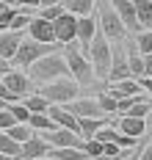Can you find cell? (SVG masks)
I'll list each match as a JSON object with an SVG mask.
<instances>
[{"mask_svg": "<svg viewBox=\"0 0 152 160\" xmlns=\"http://www.w3.org/2000/svg\"><path fill=\"white\" fill-rule=\"evenodd\" d=\"M22 39H25V31H0V55L6 58V61H11L14 58V52L19 50L22 44Z\"/></svg>", "mask_w": 152, "mask_h": 160, "instance_id": "obj_15", "label": "cell"}, {"mask_svg": "<svg viewBox=\"0 0 152 160\" xmlns=\"http://www.w3.org/2000/svg\"><path fill=\"white\" fill-rule=\"evenodd\" d=\"M69 75V66H67V58H64V52L61 50H55L50 55H42L39 61L28 66V78L33 80V83H50L55 78H67Z\"/></svg>", "mask_w": 152, "mask_h": 160, "instance_id": "obj_1", "label": "cell"}, {"mask_svg": "<svg viewBox=\"0 0 152 160\" xmlns=\"http://www.w3.org/2000/svg\"><path fill=\"white\" fill-rule=\"evenodd\" d=\"M114 124H116L119 132H124V135H130V138H144V135H147V119H138V116L122 113L119 119H114Z\"/></svg>", "mask_w": 152, "mask_h": 160, "instance_id": "obj_11", "label": "cell"}, {"mask_svg": "<svg viewBox=\"0 0 152 160\" xmlns=\"http://www.w3.org/2000/svg\"><path fill=\"white\" fill-rule=\"evenodd\" d=\"M144 146V144H141ZM141 146H138V149H141ZM122 160H138V152H135V155H130V158H122Z\"/></svg>", "mask_w": 152, "mask_h": 160, "instance_id": "obj_42", "label": "cell"}, {"mask_svg": "<svg viewBox=\"0 0 152 160\" xmlns=\"http://www.w3.org/2000/svg\"><path fill=\"white\" fill-rule=\"evenodd\" d=\"M6 108L11 111V116H14L17 122H22V124H28V119H31V111L25 108V102H22V99H19V102H8Z\"/></svg>", "mask_w": 152, "mask_h": 160, "instance_id": "obj_29", "label": "cell"}, {"mask_svg": "<svg viewBox=\"0 0 152 160\" xmlns=\"http://www.w3.org/2000/svg\"><path fill=\"white\" fill-rule=\"evenodd\" d=\"M127 66H130V75H133V78H141V75H144V55L135 50V42L130 44V50H127Z\"/></svg>", "mask_w": 152, "mask_h": 160, "instance_id": "obj_23", "label": "cell"}, {"mask_svg": "<svg viewBox=\"0 0 152 160\" xmlns=\"http://www.w3.org/2000/svg\"><path fill=\"white\" fill-rule=\"evenodd\" d=\"M58 50V42H36V39H22V44H19V50L14 52V58H11V64H19V66H28L33 64V61H39L42 55H50V52H55Z\"/></svg>", "mask_w": 152, "mask_h": 160, "instance_id": "obj_5", "label": "cell"}, {"mask_svg": "<svg viewBox=\"0 0 152 160\" xmlns=\"http://www.w3.org/2000/svg\"><path fill=\"white\" fill-rule=\"evenodd\" d=\"M135 50H138L141 55L152 52V28H144V31H138V36H135Z\"/></svg>", "mask_w": 152, "mask_h": 160, "instance_id": "obj_28", "label": "cell"}, {"mask_svg": "<svg viewBox=\"0 0 152 160\" xmlns=\"http://www.w3.org/2000/svg\"><path fill=\"white\" fill-rule=\"evenodd\" d=\"M8 69H11V61H6V58L0 55V75H6Z\"/></svg>", "mask_w": 152, "mask_h": 160, "instance_id": "obj_40", "label": "cell"}, {"mask_svg": "<svg viewBox=\"0 0 152 160\" xmlns=\"http://www.w3.org/2000/svg\"><path fill=\"white\" fill-rule=\"evenodd\" d=\"M11 124H17V119L11 116V111H8V108H0V130H8Z\"/></svg>", "mask_w": 152, "mask_h": 160, "instance_id": "obj_34", "label": "cell"}, {"mask_svg": "<svg viewBox=\"0 0 152 160\" xmlns=\"http://www.w3.org/2000/svg\"><path fill=\"white\" fill-rule=\"evenodd\" d=\"M53 3H58V0H39V8H44V6H53Z\"/></svg>", "mask_w": 152, "mask_h": 160, "instance_id": "obj_41", "label": "cell"}, {"mask_svg": "<svg viewBox=\"0 0 152 160\" xmlns=\"http://www.w3.org/2000/svg\"><path fill=\"white\" fill-rule=\"evenodd\" d=\"M108 3H111V8L122 17L127 33H138L141 31V22H138V17H135V3L133 0H108Z\"/></svg>", "mask_w": 152, "mask_h": 160, "instance_id": "obj_8", "label": "cell"}, {"mask_svg": "<svg viewBox=\"0 0 152 160\" xmlns=\"http://www.w3.org/2000/svg\"><path fill=\"white\" fill-rule=\"evenodd\" d=\"M31 19H33V17L28 14V11H17V14H14V19H11V25H8V28H11V31H25Z\"/></svg>", "mask_w": 152, "mask_h": 160, "instance_id": "obj_31", "label": "cell"}, {"mask_svg": "<svg viewBox=\"0 0 152 160\" xmlns=\"http://www.w3.org/2000/svg\"><path fill=\"white\" fill-rule=\"evenodd\" d=\"M61 6H64V11H69V14H91L94 11V6H97V0H61Z\"/></svg>", "mask_w": 152, "mask_h": 160, "instance_id": "obj_21", "label": "cell"}, {"mask_svg": "<svg viewBox=\"0 0 152 160\" xmlns=\"http://www.w3.org/2000/svg\"><path fill=\"white\" fill-rule=\"evenodd\" d=\"M50 152V144L44 141V135H31L28 141H22L19 146V160H33V158H44Z\"/></svg>", "mask_w": 152, "mask_h": 160, "instance_id": "obj_12", "label": "cell"}, {"mask_svg": "<svg viewBox=\"0 0 152 160\" xmlns=\"http://www.w3.org/2000/svg\"><path fill=\"white\" fill-rule=\"evenodd\" d=\"M47 113H50V119L58 124V127H67V130H72V132H78V135H80L78 116H75V113H69L64 105H50V108H47Z\"/></svg>", "mask_w": 152, "mask_h": 160, "instance_id": "obj_18", "label": "cell"}, {"mask_svg": "<svg viewBox=\"0 0 152 160\" xmlns=\"http://www.w3.org/2000/svg\"><path fill=\"white\" fill-rule=\"evenodd\" d=\"M89 61L94 66V75L97 78H108V69H111V42L97 31V36L91 39V47H89Z\"/></svg>", "mask_w": 152, "mask_h": 160, "instance_id": "obj_6", "label": "cell"}, {"mask_svg": "<svg viewBox=\"0 0 152 160\" xmlns=\"http://www.w3.org/2000/svg\"><path fill=\"white\" fill-rule=\"evenodd\" d=\"M97 17L91 14H83L78 17V39L75 42H80V47H83V52H89V47H91V39L97 36Z\"/></svg>", "mask_w": 152, "mask_h": 160, "instance_id": "obj_13", "label": "cell"}, {"mask_svg": "<svg viewBox=\"0 0 152 160\" xmlns=\"http://www.w3.org/2000/svg\"><path fill=\"white\" fill-rule=\"evenodd\" d=\"M144 75H152V52L144 55ZM144 75H141V78H144Z\"/></svg>", "mask_w": 152, "mask_h": 160, "instance_id": "obj_38", "label": "cell"}, {"mask_svg": "<svg viewBox=\"0 0 152 160\" xmlns=\"http://www.w3.org/2000/svg\"><path fill=\"white\" fill-rule=\"evenodd\" d=\"M6 132H8V135H11L17 144H22V141H28V138L33 135V127H31V124H22V122H17V124H11Z\"/></svg>", "mask_w": 152, "mask_h": 160, "instance_id": "obj_27", "label": "cell"}, {"mask_svg": "<svg viewBox=\"0 0 152 160\" xmlns=\"http://www.w3.org/2000/svg\"><path fill=\"white\" fill-rule=\"evenodd\" d=\"M11 160H19V158H11Z\"/></svg>", "mask_w": 152, "mask_h": 160, "instance_id": "obj_46", "label": "cell"}, {"mask_svg": "<svg viewBox=\"0 0 152 160\" xmlns=\"http://www.w3.org/2000/svg\"><path fill=\"white\" fill-rule=\"evenodd\" d=\"M64 14V6H61V0H58V3H53V6H44V8H42V14L39 17H44V19H55V17H61Z\"/></svg>", "mask_w": 152, "mask_h": 160, "instance_id": "obj_33", "label": "cell"}, {"mask_svg": "<svg viewBox=\"0 0 152 160\" xmlns=\"http://www.w3.org/2000/svg\"><path fill=\"white\" fill-rule=\"evenodd\" d=\"M78 91H80V83L72 78V75L55 78V80H50V83H42V88H39V94L47 97L53 105H64V102H69V99H75Z\"/></svg>", "mask_w": 152, "mask_h": 160, "instance_id": "obj_4", "label": "cell"}, {"mask_svg": "<svg viewBox=\"0 0 152 160\" xmlns=\"http://www.w3.org/2000/svg\"><path fill=\"white\" fill-rule=\"evenodd\" d=\"M19 146H22V144H17L6 130H0V152H3V155H8V158H19Z\"/></svg>", "mask_w": 152, "mask_h": 160, "instance_id": "obj_25", "label": "cell"}, {"mask_svg": "<svg viewBox=\"0 0 152 160\" xmlns=\"http://www.w3.org/2000/svg\"><path fill=\"white\" fill-rule=\"evenodd\" d=\"M44 141L50 146H83V138L78 132H72L67 127H55V130H47L44 132Z\"/></svg>", "mask_w": 152, "mask_h": 160, "instance_id": "obj_14", "label": "cell"}, {"mask_svg": "<svg viewBox=\"0 0 152 160\" xmlns=\"http://www.w3.org/2000/svg\"><path fill=\"white\" fill-rule=\"evenodd\" d=\"M0 99H3L6 105H8V102H19V97L14 94V91H8V86H6L3 80H0Z\"/></svg>", "mask_w": 152, "mask_h": 160, "instance_id": "obj_35", "label": "cell"}, {"mask_svg": "<svg viewBox=\"0 0 152 160\" xmlns=\"http://www.w3.org/2000/svg\"><path fill=\"white\" fill-rule=\"evenodd\" d=\"M28 36L36 39V42H55V31H53V22L50 19H44V17H33L31 22H28Z\"/></svg>", "mask_w": 152, "mask_h": 160, "instance_id": "obj_16", "label": "cell"}, {"mask_svg": "<svg viewBox=\"0 0 152 160\" xmlns=\"http://www.w3.org/2000/svg\"><path fill=\"white\" fill-rule=\"evenodd\" d=\"M97 28H100V33L108 42H122V39L127 36V28H124L122 17L111 8L108 0H100V3H97Z\"/></svg>", "mask_w": 152, "mask_h": 160, "instance_id": "obj_3", "label": "cell"}, {"mask_svg": "<svg viewBox=\"0 0 152 160\" xmlns=\"http://www.w3.org/2000/svg\"><path fill=\"white\" fill-rule=\"evenodd\" d=\"M97 102H100V108L108 113V116H116V97H114V94L100 91V94H97Z\"/></svg>", "mask_w": 152, "mask_h": 160, "instance_id": "obj_30", "label": "cell"}, {"mask_svg": "<svg viewBox=\"0 0 152 160\" xmlns=\"http://www.w3.org/2000/svg\"><path fill=\"white\" fill-rule=\"evenodd\" d=\"M33 160H53V158H50V155H44V158H33Z\"/></svg>", "mask_w": 152, "mask_h": 160, "instance_id": "obj_45", "label": "cell"}, {"mask_svg": "<svg viewBox=\"0 0 152 160\" xmlns=\"http://www.w3.org/2000/svg\"><path fill=\"white\" fill-rule=\"evenodd\" d=\"M138 160H152V144H144L138 149Z\"/></svg>", "mask_w": 152, "mask_h": 160, "instance_id": "obj_36", "label": "cell"}, {"mask_svg": "<svg viewBox=\"0 0 152 160\" xmlns=\"http://www.w3.org/2000/svg\"><path fill=\"white\" fill-rule=\"evenodd\" d=\"M147 119H149V122H147V127H152V111H149V116H147Z\"/></svg>", "mask_w": 152, "mask_h": 160, "instance_id": "obj_44", "label": "cell"}, {"mask_svg": "<svg viewBox=\"0 0 152 160\" xmlns=\"http://www.w3.org/2000/svg\"><path fill=\"white\" fill-rule=\"evenodd\" d=\"M64 58H67V66H69V75L78 80L80 86H91L94 83V66H91V61H89V55L86 52H80V50L75 47V42H69V44H64Z\"/></svg>", "mask_w": 152, "mask_h": 160, "instance_id": "obj_2", "label": "cell"}, {"mask_svg": "<svg viewBox=\"0 0 152 160\" xmlns=\"http://www.w3.org/2000/svg\"><path fill=\"white\" fill-rule=\"evenodd\" d=\"M53 160H89L80 146H50L47 152Z\"/></svg>", "mask_w": 152, "mask_h": 160, "instance_id": "obj_20", "label": "cell"}, {"mask_svg": "<svg viewBox=\"0 0 152 160\" xmlns=\"http://www.w3.org/2000/svg\"><path fill=\"white\" fill-rule=\"evenodd\" d=\"M53 31H55V42L64 47L69 42H75L78 39V14H69L64 11L61 17H55L53 19Z\"/></svg>", "mask_w": 152, "mask_h": 160, "instance_id": "obj_7", "label": "cell"}, {"mask_svg": "<svg viewBox=\"0 0 152 160\" xmlns=\"http://www.w3.org/2000/svg\"><path fill=\"white\" fill-rule=\"evenodd\" d=\"M108 124V116H97V119H91V116H83V119H78V127H80V138L89 141V138H94L97 135V130L105 127Z\"/></svg>", "mask_w": 152, "mask_h": 160, "instance_id": "obj_19", "label": "cell"}, {"mask_svg": "<svg viewBox=\"0 0 152 160\" xmlns=\"http://www.w3.org/2000/svg\"><path fill=\"white\" fill-rule=\"evenodd\" d=\"M22 102H25V108H28L31 113H47V108L53 105L50 99L42 97V94H25V97H22Z\"/></svg>", "mask_w": 152, "mask_h": 160, "instance_id": "obj_22", "label": "cell"}, {"mask_svg": "<svg viewBox=\"0 0 152 160\" xmlns=\"http://www.w3.org/2000/svg\"><path fill=\"white\" fill-rule=\"evenodd\" d=\"M0 3H6V6H14V3H17V0H0Z\"/></svg>", "mask_w": 152, "mask_h": 160, "instance_id": "obj_43", "label": "cell"}, {"mask_svg": "<svg viewBox=\"0 0 152 160\" xmlns=\"http://www.w3.org/2000/svg\"><path fill=\"white\" fill-rule=\"evenodd\" d=\"M22 8H39V0H17Z\"/></svg>", "mask_w": 152, "mask_h": 160, "instance_id": "obj_39", "label": "cell"}, {"mask_svg": "<svg viewBox=\"0 0 152 160\" xmlns=\"http://www.w3.org/2000/svg\"><path fill=\"white\" fill-rule=\"evenodd\" d=\"M64 108H67L69 113H75L78 119H83V116H91V119H97V116H108V113L100 108V102L97 99H69V102H64Z\"/></svg>", "mask_w": 152, "mask_h": 160, "instance_id": "obj_9", "label": "cell"}, {"mask_svg": "<svg viewBox=\"0 0 152 160\" xmlns=\"http://www.w3.org/2000/svg\"><path fill=\"white\" fill-rule=\"evenodd\" d=\"M0 80L8 86V91H14V94L22 99L25 94H31V86H33V80L28 78L25 72H17V69H8L6 75H0Z\"/></svg>", "mask_w": 152, "mask_h": 160, "instance_id": "obj_10", "label": "cell"}, {"mask_svg": "<svg viewBox=\"0 0 152 160\" xmlns=\"http://www.w3.org/2000/svg\"><path fill=\"white\" fill-rule=\"evenodd\" d=\"M135 3V17L141 28H152V0H133Z\"/></svg>", "mask_w": 152, "mask_h": 160, "instance_id": "obj_24", "label": "cell"}, {"mask_svg": "<svg viewBox=\"0 0 152 160\" xmlns=\"http://www.w3.org/2000/svg\"><path fill=\"white\" fill-rule=\"evenodd\" d=\"M108 94H114L116 99H124V97H138V94H144V88H141L138 78H124V80H116V83H111Z\"/></svg>", "mask_w": 152, "mask_h": 160, "instance_id": "obj_17", "label": "cell"}, {"mask_svg": "<svg viewBox=\"0 0 152 160\" xmlns=\"http://www.w3.org/2000/svg\"><path fill=\"white\" fill-rule=\"evenodd\" d=\"M28 124H31L33 130H44V132H47V130H55V127H58V124L50 119V113H31Z\"/></svg>", "mask_w": 152, "mask_h": 160, "instance_id": "obj_26", "label": "cell"}, {"mask_svg": "<svg viewBox=\"0 0 152 160\" xmlns=\"http://www.w3.org/2000/svg\"><path fill=\"white\" fill-rule=\"evenodd\" d=\"M138 83H141V88H144L147 94H152V75H144V78H138Z\"/></svg>", "mask_w": 152, "mask_h": 160, "instance_id": "obj_37", "label": "cell"}, {"mask_svg": "<svg viewBox=\"0 0 152 160\" xmlns=\"http://www.w3.org/2000/svg\"><path fill=\"white\" fill-rule=\"evenodd\" d=\"M86 152V158H97V155H102V141H97V138H89V141H83V146H80Z\"/></svg>", "mask_w": 152, "mask_h": 160, "instance_id": "obj_32", "label": "cell"}]
</instances>
